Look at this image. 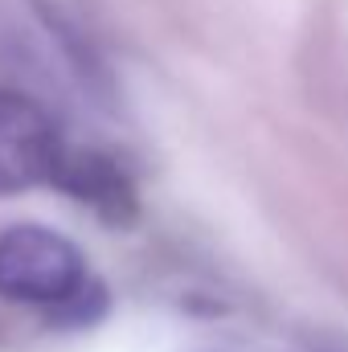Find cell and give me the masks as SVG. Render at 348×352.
<instances>
[{
  "label": "cell",
  "mask_w": 348,
  "mask_h": 352,
  "mask_svg": "<svg viewBox=\"0 0 348 352\" xmlns=\"http://www.w3.org/2000/svg\"><path fill=\"white\" fill-rule=\"evenodd\" d=\"M58 156L62 144L50 115L33 98L0 90V192H21L37 180H54Z\"/></svg>",
  "instance_id": "obj_2"
},
{
  "label": "cell",
  "mask_w": 348,
  "mask_h": 352,
  "mask_svg": "<svg viewBox=\"0 0 348 352\" xmlns=\"http://www.w3.org/2000/svg\"><path fill=\"white\" fill-rule=\"evenodd\" d=\"M54 180L62 188H70L78 201L94 205L102 217L119 221V217H131L135 213V197H131V184L127 176L119 173L111 160L102 156H90V152H62L58 156V168Z\"/></svg>",
  "instance_id": "obj_3"
},
{
  "label": "cell",
  "mask_w": 348,
  "mask_h": 352,
  "mask_svg": "<svg viewBox=\"0 0 348 352\" xmlns=\"http://www.w3.org/2000/svg\"><path fill=\"white\" fill-rule=\"evenodd\" d=\"M87 278L70 238L45 226H12L0 234V299L58 311Z\"/></svg>",
  "instance_id": "obj_1"
}]
</instances>
